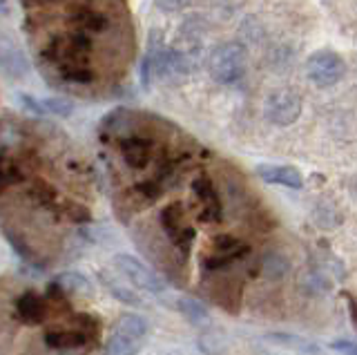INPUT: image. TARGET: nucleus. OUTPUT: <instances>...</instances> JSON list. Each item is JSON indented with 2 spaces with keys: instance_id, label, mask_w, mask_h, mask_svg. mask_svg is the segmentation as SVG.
Masks as SVG:
<instances>
[{
  "instance_id": "obj_2",
  "label": "nucleus",
  "mask_w": 357,
  "mask_h": 355,
  "mask_svg": "<svg viewBox=\"0 0 357 355\" xmlns=\"http://www.w3.org/2000/svg\"><path fill=\"white\" fill-rule=\"evenodd\" d=\"M159 221H161V228L167 235V239L174 243V248H178L183 257H188L190 250H192V241L197 237V230L185 221L183 204H178V202L167 204L161 210Z\"/></svg>"
},
{
  "instance_id": "obj_25",
  "label": "nucleus",
  "mask_w": 357,
  "mask_h": 355,
  "mask_svg": "<svg viewBox=\"0 0 357 355\" xmlns=\"http://www.w3.org/2000/svg\"><path fill=\"white\" fill-rule=\"evenodd\" d=\"M156 7L163 9V12H178V9H183L190 0H154Z\"/></svg>"
},
{
  "instance_id": "obj_16",
  "label": "nucleus",
  "mask_w": 357,
  "mask_h": 355,
  "mask_svg": "<svg viewBox=\"0 0 357 355\" xmlns=\"http://www.w3.org/2000/svg\"><path fill=\"white\" fill-rule=\"evenodd\" d=\"M112 331H119V333H126L130 338H137V340H143V335L148 333V322H145L141 315H134V313H123L116 324Z\"/></svg>"
},
{
  "instance_id": "obj_21",
  "label": "nucleus",
  "mask_w": 357,
  "mask_h": 355,
  "mask_svg": "<svg viewBox=\"0 0 357 355\" xmlns=\"http://www.w3.org/2000/svg\"><path fill=\"white\" fill-rule=\"evenodd\" d=\"M3 68L9 76H22L27 72V61L18 50H5L3 52Z\"/></svg>"
},
{
  "instance_id": "obj_4",
  "label": "nucleus",
  "mask_w": 357,
  "mask_h": 355,
  "mask_svg": "<svg viewBox=\"0 0 357 355\" xmlns=\"http://www.w3.org/2000/svg\"><path fill=\"white\" fill-rule=\"evenodd\" d=\"M306 74L317 87H331V85L340 83L344 79L346 63L340 54H335L331 50H319V52L308 56Z\"/></svg>"
},
{
  "instance_id": "obj_15",
  "label": "nucleus",
  "mask_w": 357,
  "mask_h": 355,
  "mask_svg": "<svg viewBox=\"0 0 357 355\" xmlns=\"http://www.w3.org/2000/svg\"><path fill=\"white\" fill-rule=\"evenodd\" d=\"M288 271H290V259L284 257L282 252H268L261 262V275L271 282L282 280V277L288 275Z\"/></svg>"
},
{
  "instance_id": "obj_27",
  "label": "nucleus",
  "mask_w": 357,
  "mask_h": 355,
  "mask_svg": "<svg viewBox=\"0 0 357 355\" xmlns=\"http://www.w3.org/2000/svg\"><path fill=\"white\" fill-rule=\"evenodd\" d=\"M344 297H346V302H349V310H351V319H353V324L357 326V299H355L353 295H349V293H346Z\"/></svg>"
},
{
  "instance_id": "obj_9",
  "label": "nucleus",
  "mask_w": 357,
  "mask_h": 355,
  "mask_svg": "<svg viewBox=\"0 0 357 355\" xmlns=\"http://www.w3.org/2000/svg\"><path fill=\"white\" fill-rule=\"evenodd\" d=\"M16 315L25 324H43L50 317V304L38 293L27 291L16 299Z\"/></svg>"
},
{
  "instance_id": "obj_12",
  "label": "nucleus",
  "mask_w": 357,
  "mask_h": 355,
  "mask_svg": "<svg viewBox=\"0 0 357 355\" xmlns=\"http://www.w3.org/2000/svg\"><path fill=\"white\" fill-rule=\"evenodd\" d=\"M20 103L25 105L29 112L33 114H52V116H70L72 114V101L61 96H52V98H33L27 94H20Z\"/></svg>"
},
{
  "instance_id": "obj_22",
  "label": "nucleus",
  "mask_w": 357,
  "mask_h": 355,
  "mask_svg": "<svg viewBox=\"0 0 357 355\" xmlns=\"http://www.w3.org/2000/svg\"><path fill=\"white\" fill-rule=\"evenodd\" d=\"M103 277V282H105V286L109 288V293L114 295L119 302H123V304H139V295H134V291L132 288H126V286H121L114 277H109L107 273H103L100 275Z\"/></svg>"
},
{
  "instance_id": "obj_8",
  "label": "nucleus",
  "mask_w": 357,
  "mask_h": 355,
  "mask_svg": "<svg viewBox=\"0 0 357 355\" xmlns=\"http://www.w3.org/2000/svg\"><path fill=\"white\" fill-rule=\"evenodd\" d=\"M192 195L197 197V215L204 224H217L221 221L223 208H221V199L215 183L208 174H199L192 181Z\"/></svg>"
},
{
  "instance_id": "obj_11",
  "label": "nucleus",
  "mask_w": 357,
  "mask_h": 355,
  "mask_svg": "<svg viewBox=\"0 0 357 355\" xmlns=\"http://www.w3.org/2000/svg\"><path fill=\"white\" fill-rule=\"evenodd\" d=\"M255 172L266 183L286 186V188H293V190L304 186V176H301V172L293 168V165H259Z\"/></svg>"
},
{
  "instance_id": "obj_20",
  "label": "nucleus",
  "mask_w": 357,
  "mask_h": 355,
  "mask_svg": "<svg viewBox=\"0 0 357 355\" xmlns=\"http://www.w3.org/2000/svg\"><path fill=\"white\" fill-rule=\"evenodd\" d=\"M54 282L59 284L67 295H87V293H92V286H89V282L78 273H65L61 277H56Z\"/></svg>"
},
{
  "instance_id": "obj_26",
  "label": "nucleus",
  "mask_w": 357,
  "mask_h": 355,
  "mask_svg": "<svg viewBox=\"0 0 357 355\" xmlns=\"http://www.w3.org/2000/svg\"><path fill=\"white\" fill-rule=\"evenodd\" d=\"M333 351H340L344 355H357V344L355 342H349V340H337L331 344Z\"/></svg>"
},
{
  "instance_id": "obj_23",
  "label": "nucleus",
  "mask_w": 357,
  "mask_h": 355,
  "mask_svg": "<svg viewBox=\"0 0 357 355\" xmlns=\"http://www.w3.org/2000/svg\"><path fill=\"white\" fill-rule=\"evenodd\" d=\"M63 79L70 81V83H92L94 74L89 72L87 68H72V70L63 72Z\"/></svg>"
},
{
  "instance_id": "obj_18",
  "label": "nucleus",
  "mask_w": 357,
  "mask_h": 355,
  "mask_svg": "<svg viewBox=\"0 0 357 355\" xmlns=\"http://www.w3.org/2000/svg\"><path fill=\"white\" fill-rule=\"evenodd\" d=\"M268 340H273L275 344H279V347L290 349L295 353H317L319 351L312 342H308L304 338H297V335H288V333H271Z\"/></svg>"
},
{
  "instance_id": "obj_14",
  "label": "nucleus",
  "mask_w": 357,
  "mask_h": 355,
  "mask_svg": "<svg viewBox=\"0 0 357 355\" xmlns=\"http://www.w3.org/2000/svg\"><path fill=\"white\" fill-rule=\"evenodd\" d=\"M105 355H137L141 351V340L130 338L126 333L112 331L103 347Z\"/></svg>"
},
{
  "instance_id": "obj_1",
  "label": "nucleus",
  "mask_w": 357,
  "mask_h": 355,
  "mask_svg": "<svg viewBox=\"0 0 357 355\" xmlns=\"http://www.w3.org/2000/svg\"><path fill=\"white\" fill-rule=\"evenodd\" d=\"M208 68L210 76L217 83H237L245 72V50L239 43H223V45L212 50Z\"/></svg>"
},
{
  "instance_id": "obj_17",
  "label": "nucleus",
  "mask_w": 357,
  "mask_h": 355,
  "mask_svg": "<svg viewBox=\"0 0 357 355\" xmlns=\"http://www.w3.org/2000/svg\"><path fill=\"white\" fill-rule=\"evenodd\" d=\"M74 25L83 31H89V34H96V31H103L107 20L103 14H96V12H89V9H78V12L72 16Z\"/></svg>"
},
{
  "instance_id": "obj_5",
  "label": "nucleus",
  "mask_w": 357,
  "mask_h": 355,
  "mask_svg": "<svg viewBox=\"0 0 357 355\" xmlns=\"http://www.w3.org/2000/svg\"><path fill=\"white\" fill-rule=\"evenodd\" d=\"M248 243L239 237L232 235H217L210 241V250L204 255L201 259V269L204 271H219L223 266H228L232 262H237L239 257H243L248 252Z\"/></svg>"
},
{
  "instance_id": "obj_10",
  "label": "nucleus",
  "mask_w": 357,
  "mask_h": 355,
  "mask_svg": "<svg viewBox=\"0 0 357 355\" xmlns=\"http://www.w3.org/2000/svg\"><path fill=\"white\" fill-rule=\"evenodd\" d=\"M121 154L132 170H143L152 159V141L143 137H128L121 143Z\"/></svg>"
},
{
  "instance_id": "obj_7",
  "label": "nucleus",
  "mask_w": 357,
  "mask_h": 355,
  "mask_svg": "<svg viewBox=\"0 0 357 355\" xmlns=\"http://www.w3.org/2000/svg\"><path fill=\"white\" fill-rule=\"evenodd\" d=\"M301 114V98L295 92L279 90L273 92L264 103V116L273 126H290Z\"/></svg>"
},
{
  "instance_id": "obj_24",
  "label": "nucleus",
  "mask_w": 357,
  "mask_h": 355,
  "mask_svg": "<svg viewBox=\"0 0 357 355\" xmlns=\"http://www.w3.org/2000/svg\"><path fill=\"white\" fill-rule=\"evenodd\" d=\"M22 179V174L18 172L16 163L11 165L7 161V154H3V188H9L11 183H18Z\"/></svg>"
},
{
  "instance_id": "obj_6",
  "label": "nucleus",
  "mask_w": 357,
  "mask_h": 355,
  "mask_svg": "<svg viewBox=\"0 0 357 355\" xmlns=\"http://www.w3.org/2000/svg\"><path fill=\"white\" fill-rule=\"evenodd\" d=\"M114 269L123 275L128 277L132 282V286L141 288V291H148V293H161L165 288V282L161 280L159 275H156L152 269H148L143 262H139L137 257H132V255H114Z\"/></svg>"
},
{
  "instance_id": "obj_3",
  "label": "nucleus",
  "mask_w": 357,
  "mask_h": 355,
  "mask_svg": "<svg viewBox=\"0 0 357 355\" xmlns=\"http://www.w3.org/2000/svg\"><path fill=\"white\" fill-rule=\"evenodd\" d=\"M31 195L36 197V202L47 208L50 213L61 215V217L70 219V221H78V224H81V221H89V217H92L85 206L59 195V192H56V188H52L50 183H45L40 179L31 186Z\"/></svg>"
},
{
  "instance_id": "obj_19",
  "label": "nucleus",
  "mask_w": 357,
  "mask_h": 355,
  "mask_svg": "<svg viewBox=\"0 0 357 355\" xmlns=\"http://www.w3.org/2000/svg\"><path fill=\"white\" fill-rule=\"evenodd\" d=\"M176 310L181 313L190 324H204V322H208V308L204 304H199L195 302V299H190V297H183V299H178L176 302Z\"/></svg>"
},
{
  "instance_id": "obj_13",
  "label": "nucleus",
  "mask_w": 357,
  "mask_h": 355,
  "mask_svg": "<svg viewBox=\"0 0 357 355\" xmlns=\"http://www.w3.org/2000/svg\"><path fill=\"white\" fill-rule=\"evenodd\" d=\"M45 342H47L50 349H78V347H85L89 342V338L81 328H74V331H47L45 333Z\"/></svg>"
}]
</instances>
